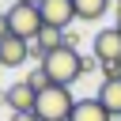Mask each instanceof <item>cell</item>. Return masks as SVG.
<instances>
[{
    "mask_svg": "<svg viewBox=\"0 0 121 121\" xmlns=\"http://www.w3.org/2000/svg\"><path fill=\"white\" fill-rule=\"evenodd\" d=\"M68 121H113V117L106 113V106H102L98 98H76Z\"/></svg>",
    "mask_w": 121,
    "mask_h": 121,
    "instance_id": "obj_8",
    "label": "cell"
},
{
    "mask_svg": "<svg viewBox=\"0 0 121 121\" xmlns=\"http://www.w3.org/2000/svg\"><path fill=\"white\" fill-rule=\"evenodd\" d=\"M11 121H38L34 113H11Z\"/></svg>",
    "mask_w": 121,
    "mask_h": 121,
    "instance_id": "obj_16",
    "label": "cell"
},
{
    "mask_svg": "<svg viewBox=\"0 0 121 121\" xmlns=\"http://www.w3.org/2000/svg\"><path fill=\"white\" fill-rule=\"evenodd\" d=\"M34 102H38V91H30L26 79H19V83H11L4 91V106L11 113H34Z\"/></svg>",
    "mask_w": 121,
    "mask_h": 121,
    "instance_id": "obj_6",
    "label": "cell"
},
{
    "mask_svg": "<svg viewBox=\"0 0 121 121\" xmlns=\"http://www.w3.org/2000/svg\"><path fill=\"white\" fill-rule=\"evenodd\" d=\"M95 98L106 106L110 117H121V79H102V87H98Z\"/></svg>",
    "mask_w": 121,
    "mask_h": 121,
    "instance_id": "obj_9",
    "label": "cell"
},
{
    "mask_svg": "<svg viewBox=\"0 0 121 121\" xmlns=\"http://www.w3.org/2000/svg\"><path fill=\"white\" fill-rule=\"evenodd\" d=\"M95 68H98V60H95V57H83V76H87V72H95Z\"/></svg>",
    "mask_w": 121,
    "mask_h": 121,
    "instance_id": "obj_15",
    "label": "cell"
},
{
    "mask_svg": "<svg viewBox=\"0 0 121 121\" xmlns=\"http://www.w3.org/2000/svg\"><path fill=\"white\" fill-rule=\"evenodd\" d=\"M91 57H95L98 64H117V60H121V30H117V26L98 30L95 42H91Z\"/></svg>",
    "mask_w": 121,
    "mask_h": 121,
    "instance_id": "obj_4",
    "label": "cell"
},
{
    "mask_svg": "<svg viewBox=\"0 0 121 121\" xmlns=\"http://www.w3.org/2000/svg\"><path fill=\"white\" fill-rule=\"evenodd\" d=\"M26 60H30V42H23V38L8 34V38L0 42V64L19 68V64H26Z\"/></svg>",
    "mask_w": 121,
    "mask_h": 121,
    "instance_id": "obj_7",
    "label": "cell"
},
{
    "mask_svg": "<svg viewBox=\"0 0 121 121\" xmlns=\"http://www.w3.org/2000/svg\"><path fill=\"white\" fill-rule=\"evenodd\" d=\"M15 4H30V8H38V4H42V0H15Z\"/></svg>",
    "mask_w": 121,
    "mask_h": 121,
    "instance_id": "obj_17",
    "label": "cell"
},
{
    "mask_svg": "<svg viewBox=\"0 0 121 121\" xmlns=\"http://www.w3.org/2000/svg\"><path fill=\"white\" fill-rule=\"evenodd\" d=\"M72 106H76L72 91H68V87H57V83H49L45 91H38L34 117H38V121H68V117H72Z\"/></svg>",
    "mask_w": 121,
    "mask_h": 121,
    "instance_id": "obj_2",
    "label": "cell"
},
{
    "mask_svg": "<svg viewBox=\"0 0 121 121\" xmlns=\"http://www.w3.org/2000/svg\"><path fill=\"white\" fill-rule=\"evenodd\" d=\"M113 4H121V0H113Z\"/></svg>",
    "mask_w": 121,
    "mask_h": 121,
    "instance_id": "obj_19",
    "label": "cell"
},
{
    "mask_svg": "<svg viewBox=\"0 0 121 121\" xmlns=\"http://www.w3.org/2000/svg\"><path fill=\"white\" fill-rule=\"evenodd\" d=\"M42 68H45L49 83H57V87H72V83L83 76V53L64 45V49H57V53H45Z\"/></svg>",
    "mask_w": 121,
    "mask_h": 121,
    "instance_id": "obj_1",
    "label": "cell"
},
{
    "mask_svg": "<svg viewBox=\"0 0 121 121\" xmlns=\"http://www.w3.org/2000/svg\"><path fill=\"white\" fill-rule=\"evenodd\" d=\"M34 45H38L42 53H57V49H64V30H53V26H45V30L34 38Z\"/></svg>",
    "mask_w": 121,
    "mask_h": 121,
    "instance_id": "obj_11",
    "label": "cell"
},
{
    "mask_svg": "<svg viewBox=\"0 0 121 121\" xmlns=\"http://www.w3.org/2000/svg\"><path fill=\"white\" fill-rule=\"evenodd\" d=\"M26 83H30V91H45V87H49V76H45V68L38 64V68L26 76Z\"/></svg>",
    "mask_w": 121,
    "mask_h": 121,
    "instance_id": "obj_12",
    "label": "cell"
},
{
    "mask_svg": "<svg viewBox=\"0 0 121 121\" xmlns=\"http://www.w3.org/2000/svg\"><path fill=\"white\" fill-rule=\"evenodd\" d=\"M11 34V26H8V11H0V42Z\"/></svg>",
    "mask_w": 121,
    "mask_h": 121,
    "instance_id": "obj_14",
    "label": "cell"
},
{
    "mask_svg": "<svg viewBox=\"0 0 121 121\" xmlns=\"http://www.w3.org/2000/svg\"><path fill=\"white\" fill-rule=\"evenodd\" d=\"M102 68V79H121V60L117 64H98Z\"/></svg>",
    "mask_w": 121,
    "mask_h": 121,
    "instance_id": "obj_13",
    "label": "cell"
},
{
    "mask_svg": "<svg viewBox=\"0 0 121 121\" xmlns=\"http://www.w3.org/2000/svg\"><path fill=\"white\" fill-rule=\"evenodd\" d=\"M72 8H76V19H83V23H98V19L106 15L110 0H72Z\"/></svg>",
    "mask_w": 121,
    "mask_h": 121,
    "instance_id": "obj_10",
    "label": "cell"
},
{
    "mask_svg": "<svg viewBox=\"0 0 121 121\" xmlns=\"http://www.w3.org/2000/svg\"><path fill=\"white\" fill-rule=\"evenodd\" d=\"M38 11H42V23H45V26H53V30H68V23L76 19L72 0H42V4H38Z\"/></svg>",
    "mask_w": 121,
    "mask_h": 121,
    "instance_id": "obj_5",
    "label": "cell"
},
{
    "mask_svg": "<svg viewBox=\"0 0 121 121\" xmlns=\"http://www.w3.org/2000/svg\"><path fill=\"white\" fill-rule=\"evenodd\" d=\"M8 26H11V34L23 38V42H34V38L45 30L42 11L30 8V4H11V8H8Z\"/></svg>",
    "mask_w": 121,
    "mask_h": 121,
    "instance_id": "obj_3",
    "label": "cell"
},
{
    "mask_svg": "<svg viewBox=\"0 0 121 121\" xmlns=\"http://www.w3.org/2000/svg\"><path fill=\"white\" fill-rule=\"evenodd\" d=\"M113 26H117V30H121V4H117V23H113Z\"/></svg>",
    "mask_w": 121,
    "mask_h": 121,
    "instance_id": "obj_18",
    "label": "cell"
}]
</instances>
